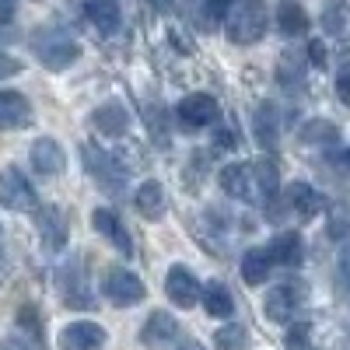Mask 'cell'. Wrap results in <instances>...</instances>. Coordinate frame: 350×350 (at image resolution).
<instances>
[{
	"instance_id": "obj_7",
	"label": "cell",
	"mask_w": 350,
	"mask_h": 350,
	"mask_svg": "<svg viewBox=\"0 0 350 350\" xmlns=\"http://www.w3.org/2000/svg\"><path fill=\"white\" fill-rule=\"evenodd\" d=\"M105 298L112 305H120V308H130V305H137L144 298V284L130 270H109V277H105Z\"/></svg>"
},
{
	"instance_id": "obj_34",
	"label": "cell",
	"mask_w": 350,
	"mask_h": 350,
	"mask_svg": "<svg viewBox=\"0 0 350 350\" xmlns=\"http://www.w3.org/2000/svg\"><path fill=\"white\" fill-rule=\"evenodd\" d=\"M18 70H21V64L14 60V56H0V81L11 77V74H18Z\"/></svg>"
},
{
	"instance_id": "obj_11",
	"label": "cell",
	"mask_w": 350,
	"mask_h": 350,
	"mask_svg": "<svg viewBox=\"0 0 350 350\" xmlns=\"http://www.w3.org/2000/svg\"><path fill=\"white\" fill-rule=\"evenodd\" d=\"M165 291H168V298L179 305V308H193L196 298H200V284H196V277H193L186 267H172V270H168Z\"/></svg>"
},
{
	"instance_id": "obj_8",
	"label": "cell",
	"mask_w": 350,
	"mask_h": 350,
	"mask_svg": "<svg viewBox=\"0 0 350 350\" xmlns=\"http://www.w3.org/2000/svg\"><path fill=\"white\" fill-rule=\"evenodd\" d=\"M36 224H39V235H42V242H46L49 252H60L67 245V217H64L60 207H53V203L39 207Z\"/></svg>"
},
{
	"instance_id": "obj_2",
	"label": "cell",
	"mask_w": 350,
	"mask_h": 350,
	"mask_svg": "<svg viewBox=\"0 0 350 350\" xmlns=\"http://www.w3.org/2000/svg\"><path fill=\"white\" fill-rule=\"evenodd\" d=\"M267 32V4L262 0H242L228 14V39L235 46H252Z\"/></svg>"
},
{
	"instance_id": "obj_29",
	"label": "cell",
	"mask_w": 350,
	"mask_h": 350,
	"mask_svg": "<svg viewBox=\"0 0 350 350\" xmlns=\"http://www.w3.org/2000/svg\"><path fill=\"white\" fill-rule=\"evenodd\" d=\"M287 347L291 350H308V326L305 323H298L295 329L287 333Z\"/></svg>"
},
{
	"instance_id": "obj_36",
	"label": "cell",
	"mask_w": 350,
	"mask_h": 350,
	"mask_svg": "<svg viewBox=\"0 0 350 350\" xmlns=\"http://www.w3.org/2000/svg\"><path fill=\"white\" fill-rule=\"evenodd\" d=\"M333 161H336V165H340L343 172H350V154H347V151H340V154H336Z\"/></svg>"
},
{
	"instance_id": "obj_32",
	"label": "cell",
	"mask_w": 350,
	"mask_h": 350,
	"mask_svg": "<svg viewBox=\"0 0 350 350\" xmlns=\"http://www.w3.org/2000/svg\"><path fill=\"white\" fill-rule=\"evenodd\" d=\"M340 277H343V284L350 287V239L340 245Z\"/></svg>"
},
{
	"instance_id": "obj_38",
	"label": "cell",
	"mask_w": 350,
	"mask_h": 350,
	"mask_svg": "<svg viewBox=\"0 0 350 350\" xmlns=\"http://www.w3.org/2000/svg\"><path fill=\"white\" fill-rule=\"evenodd\" d=\"M179 350H203L200 343H186V347H179Z\"/></svg>"
},
{
	"instance_id": "obj_21",
	"label": "cell",
	"mask_w": 350,
	"mask_h": 350,
	"mask_svg": "<svg viewBox=\"0 0 350 350\" xmlns=\"http://www.w3.org/2000/svg\"><path fill=\"white\" fill-rule=\"evenodd\" d=\"M137 211L144 217H161L165 214V189H161V183L148 179L137 189Z\"/></svg>"
},
{
	"instance_id": "obj_17",
	"label": "cell",
	"mask_w": 350,
	"mask_h": 350,
	"mask_svg": "<svg viewBox=\"0 0 350 350\" xmlns=\"http://www.w3.org/2000/svg\"><path fill=\"white\" fill-rule=\"evenodd\" d=\"M175 336H179V323H175L168 312H154L148 323H144V329H140V340L148 343V347H165Z\"/></svg>"
},
{
	"instance_id": "obj_31",
	"label": "cell",
	"mask_w": 350,
	"mask_h": 350,
	"mask_svg": "<svg viewBox=\"0 0 350 350\" xmlns=\"http://www.w3.org/2000/svg\"><path fill=\"white\" fill-rule=\"evenodd\" d=\"M343 8H340V0H333V4H329V11H326V28H329V32H340V28H343Z\"/></svg>"
},
{
	"instance_id": "obj_19",
	"label": "cell",
	"mask_w": 350,
	"mask_h": 350,
	"mask_svg": "<svg viewBox=\"0 0 350 350\" xmlns=\"http://www.w3.org/2000/svg\"><path fill=\"white\" fill-rule=\"evenodd\" d=\"M84 14L102 36H112L120 28V8H116V0H88Z\"/></svg>"
},
{
	"instance_id": "obj_13",
	"label": "cell",
	"mask_w": 350,
	"mask_h": 350,
	"mask_svg": "<svg viewBox=\"0 0 350 350\" xmlns=\"http://www.w3.org/2000/svg\"><path fill=\"white\" fill-rule=\"evenodd\" d=\"M32 165H36L39 175H60L64 165H67V154H64V148L53 137H39L32 144Z\"/></svg>"
},
{
	"instance_id": "obj_4",
	"label": "cell",
	"mask_w": 350,
	"mask_h": 350,
	"mask_svg": "<svg viewBox=\"0 0 350 350\" xmlns=\"http://www.w3.org/2000/svg\"><path fill=\"white\" fill-rule=\"evenodd\" d=\"M84 168L102 183L105 193H116V189L126 183V175H130V172H126L120 161H116L112 154H105L98 144H84Z\"/></svg>"
},
{
	"instance_id": "obj_6",
	"label": "cell",
	"mask_w": 350,
	"mask_h": 350,
	"mask_svg": "<svg viewBox=\"0 0 350 350\" xmlns=\"http://www.w3.org/2000/svg\"><path fill=\"white\" fill-rule=\"evenodd\" d=\"M217 116H221L217 98L203 95V92L186 95V98L179 102V120H183V126H189V130H203V126H211V123L217 120Z\"/></svg>"
},
{
	"instance_id": "obj_25",
	"label": "cell",
	"mask_w": 350,
	"mask_h": 350,
	"mask_svg": "<svg viewBox=\"0 0 350 350\" xmlns=\"http://www.w3.org/2000/svg\"><path fill=\"white\" fill-rule=\"evenodd\" d=\"M214 347L217 350H245L249 347V333L242 326H221L217 336H214Z\"/></svg>"
},
{
	"instance_id": "obj_37",
	"label": "cell",
	"mask_w": 350,
	"mask_h": 350,
	"mask_svg": "<svg viewBox=\"0 0 350 350\" xmlns=\"http://www.w3.org/2000/svg\"><path fill=\"white\" fill-rule=\"evenodd\" d=\"M8 280V259H4V252H0V284Z\"/></svg>"
},
{
	"instance_id": "obj_33",
	"label": "cell",
	"mask_w": 350,
	"mask_h": 350,
	"mask_svg": "<svg viewBox=\"0 0 350 350\" xmlns=\"http://www.w3.org/2000/svg\"><path fill=\"white\" fill-rule=\"evenodd\" d=\"M326 56H329V53H326V46L319 42V39H315V42H308V60H312L315 67H326Z\"/></svg>"
},
{
	"instance_id": "obj_28",
	"label": "cell",
	"mask_w": 350,
	"mask_h": 350,
	"mask_svg": "<svg viewBox=\"0 0 350 350\" xmlns=\"http://www.w3.org/2000/svg\"><path fill=\"white\" fill-rule=\"evenodd\" d=\"M235 4H239V0H203V8H207L211 25H214V21H224L231 11H235Z\"/></svg>"
},
{
	"instance_id": "obj_24",
	"label": "cell",
	"mask_w": 350,
	"mask_h": 350,
	"mask_svg": "<svg viewBox=\"0 0 350 350\" xmlns=\"http://www.w3.org/2000/svg\"><path fill=\"white\" fill-rule=\"evenodd\" d=\"M203 308H207V315L228 319L231 312H235V301H231L224 284H207V287H203Z\"/></svg>"
},
{
	"instance_id": "obj_3",
	"label": "cell",
	"mask_w": 350,
	"mask_h": 350,
	"mask_svg": "<svg viewBox=\"0 0 350 350\" xmlns=\"http://www.w3.org/2000/svg\"><path fill=\"white\" fill-rule=\"evenodd\" d=\"M32 46H36V56H39L49 70H64V67H70L77 56H81V46H77L67 32H56V28L36 32Z\"/></svg>"
},
{
	"instance_id": "obj_23",
	"label": "cell",
	"mask_w": 350,
	"mask_h": 350,
	"mask_svg": "<svg viewBox=\"0 0 350 350\" xmlns=\"http://www.w3.org/2000/svg\"><path fill=\"white\" fill-rule=\"evenodd\" d=\"M95 126L105 133V137H120L126 130V109L120 102H109L95 112Z\"/></svg>"
},
{
	"instance_id": "obj_26",
	"label": "cell",
	"mask_w": 350,
	"mask_h": 350,
	"mask_svg": "<svg viewBox=\"0 0 350 350\" xmlns=\"http://www.w3.org/2000/svg\"><path fill=\"white\" fill-rule=\"evenodd\" d=\"M340 133H336V126L333 123H326V120H315V123H308L305 126V133H301V140H308V144H333Z\"/></svg>"
},
{
	"instance_id": "obj_18",
	"label": "cell",
	"mask_w": 350,
	"mask_h": 350,
	"mask_svg": "<svg viewBox=\"0 0 350 350\" xmlns=\"http://www.w3.org/2000/svg\"><path fill=\"white\" fill-rule=\"evenodd\" d=\"M60 287H64V301L70 305V308H92L95 301H92V287L84 284V270H64L60 273Z\"/></svg>"
},
{
	"instance_id": "obj_35",
	"label": "cell",
	"mask_w": 350,
	"mask_h": 350,
	"mask_svg": "<svg viewBox=\"0 0 350 350\" xmlns=\"http://www.w3.org/2000/svg\"><path fill=\"white\" fill-rule=\"evenodd\" d=\"M14 18V0H0V25Z\"/></svg>"
},
{
	"instance_id": "obj_1",
	"label": "cell",
	"mask_w": 350,
	"mask_h": 350,
	"mask_svg": "<svg viewBox=\"0 0 350 350\" xmlns=\"http://www.w3.org/2000/svg\"><path fill=\"white\" fill-rule=\"evenodd\" d=\"M221 186L228 196L245 200V203H270L277 196V168L262 161H242L221 168Z\"/></svg>"
},
{
	"instance_id": "obj_12",
	"label": "cell",
	"mask_w": 350,
	"mask_h": 350,
	"mask_svg": "<svg viewBox=\"0 0 350 350\" xmlns=\"http://www.w3.org/2000/svg\"><path fill=\"white\" fill-rule=\"evenodd\" d=\"M32 123V105L18 92H0V130H21Z\"/></svg>"
},
{
	"instance_id": "obj_27",
	"label": "cell",
	"mask_w": 350,
	"mask_h": 350,
	"mask_svg": "<svg viewBox=\"0 0 350 350\" xmlns=\"http://www.w3.org/2000/svg\"><path fill=\"white\" fill-rule=\"evenodd\" d=\"M256 126H259V140H262V144H273V140H277L273 109H259V112H256Z\"/></svg>"
},
{
	"instance_id": "obj_9",
	"label": "cell",
	"mask_w": 350,
	"mask_h": 350,
	"mask_svg": "<svg viewBox=\"0 0 350 350\" xmlns=\"http://www.w3.org/2000/svg\"><path fill=\"white\" fill-rule=\"evenodd\" d=\"M92 224H95V231L102 239H109L120 252H133V242H130V231H126V224H123V217L116 214V211H109V207H98L95 214H92Z\"/></svg>"
},
{
	"instance_id": "obj_20",
	"label": "cell",
	"mask_w": 350,
	"mask_h": 350,
	"mask_svg": "<svg viewBox=\"0 0 350 350\" xmlns=\"http://www.w3.org/2000/svg\"><path fill=\"white\" fill-rule=\"evenodd\" d=\"M277 25L284 36H305L308 32V14L301 4H295V0H284V4L277 8Z\"/></svg>"
},
{
	"instance_id": "obj_10",
	"label": "cell",
	"mask_w": 350,
	"mask_h": 350,
	"mask_svg": "<svg viewBox=\"0 0 350 350\" xmlns=\"http://www.w3.org/2000/svg\"><path fill=\"white\" fill-rule=\"evenodd\" d=\"M105 347V329L95 323H70L60 333V350H102Z\"/></svg>"
},
{
	"instance_id": "obj_16",
	"label": "cell",
	"mask_w": 350,
	"mask_h": 350,
	"mask_svg": "<svg viewBox=\"0 0 350 350\" xmlns=\"http://www.w3.org/2000/svg\"><path fill=\"white\" fill-rule=\"evenodd\" d=\"M267 252H270V259H273V267H284V270H295L298 262H301V256H305L301 239L295 235V231H284V235H277Z\"/></svg>"
},
{
	"instance_id": "obj_15",
	"label": "cell",
	"mask_w": 350,
	"mask_h": 350,
	"mask_svg": "<svg viewBox=\"0 0 350 350\" xmlns=\"http://www.w3.org/2000/svg\"><path fill=\"white\" fill-rule=\"evenodd\" d=\"M287 207H291V214H298L301 221H312L319 211H323V196H319L308 183H291L287 186Z\"/></svg>"
},
{
	"instance_id": "obj_5",
	"label": "cell",
	"mask_w": 350,
	"mask_h": 350,
	"mask_svg": "<svg viewBox=\"0 0 350 350\" xmlns=\"http://www.w3.org/2000/svg\"><path fill=\"white\" fill-rule=\"evenodd\" d=\"M0 207L4 211H32L36 207V189L21 175V168H4L0 172Z\"/></svg>"
},
{
	"instance_id": "obj_14",
	"label": "cell",
	"mask_w": 350,
	"mask_h": 350,
	"mask_svg": "<svg viewBox=\"0 0 350 350\" xmlns=\"http://www.w3.org/2000/svg\"><path fill=\"white\" fill-rule=\"evenodd\" d=\"M298 305H301V291H295V287H273L270 295H267V319H273V323H291L295 319V312H298Z\"/></svg>"
},
{
	"instance_id": "obj_30",
	"label": "cell",
	"mask_w": 350,
	"mask_h": 350,
	"mask_svg": "<svg viewBox=\"0 0 350 350\" xmlns=\"http://www.w3.org/2000/svg\"><path fill=\"white\" fill-rule=\"evenodd\" d=\"M336 95H340V102L350 109V64L336 74Z\"/></svg>"
},
{
	"instance_id": "obj_22",
	"label": "cell",
	"mask_w": 350,
	"mask_h": 350,
	"mask_svg": "<svg viewBox=\"0 0 350 350\" xmlns=\"http://www.w3.org/2000/svg\"><path fill=\"white\" fill-rule=\"evenodd\" d=\"M270 267H273V259H270L267 249H249L242 256V277H245V284H262L270 277Z\"/></svg>"
}]
</instances>
